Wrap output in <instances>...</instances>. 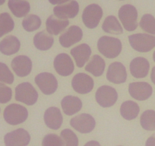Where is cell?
<instances>
[{
    "mask_svg": "<svg viewBox=\"0 0 155 146\" xmlns=\"http://www.w3.org/2000/svg\"><path fill=\"white\" fill-rule=\"evenodd\" d=\"M98 51L108 59H114L122 51V43L119 39L111 36H103L98 41Z\"/></svg>",
    "mask_w": 155,
    "mask_h": 146,
    "instance_id": "6da1fadb",
    "label": "cell"
},
{
    "mask_svg": "<svg viewBox=\"0 0 155 146\" xmlns=\"http://www.w3.org/2000/svg\"><path fill=\"white\" fill-rule=\"evenodd\" d=\"M5 120L12 126L21 124L26 121L28 117L27 108L17 103H12L6 106L3 113Z\"/></svg>",
    "mask_w": 155,
    "mask_h": 146,
    "instance_id": "7a4b0ae2",
    "label": "cell"
},
{
    "mask_svg": "<svg viewBox=\"0 0 155 146\" xmlns=\"http://www.w3.org/2000/svg\"><path fill=\"white\" fill-rule=\"evenodd\" d=\"M38 97V92L29 82H23L15 88V100L28 106L35 104Z\"/></svg>",
    "mask_w": 155,
    "mask_h": 146,
    "instance_id": "3957f363",
    "label": "cell"
},
{
    "mask_svg": "<svg viewBox=\"0 0 155 146\" xmlns=\"http://www.w3.org/2000/svg\"><path fill=\"white\" fill-rule=\"evenodd\" d=\"M118 16L124 28L127 31H133L138 27V12L136 7L127 4L123 5L118 12Z\"/></svg>",
    "mask_w": 155,
    "mask_h": 146,
    "instance_id": "277c9868",
    "label": "cell"
},
{
    "mask_svg": "<svg viewBox=\"0 0 155 146\" xmlns=\"http://www.w3.org/2000/svg\"><path fill=\"white\" fill-rule=\"evenodd\" d=\"M132 48L140 53H148L155 47V36L147 33H135L129 36Z\"/></svg>",
    "mask_w": 155,
    "mask_h": 146,
    "instance_id": "5b68a950",
    "label": "cell"
},
{
    "mask_svg": "<svg viewBox=\"0 0 155 146\" xmlns=\"http://www.w3.org/2000/svg\"><path fill=\"white\" fill-rule=\"evenodd\" d=\"M118 94L116 89L108 85L99 87L95 93V100L102 107H110L116 103Z\"/></svg>",
    "mask_w": 155,
    "mask_h": 146,
    "instance_id": "8992f818",
    "label": "cell"
},
{
    "mask_svg": "<svg viewBox=\"0 0 155 146\" xmlns=\"http://www.w3.org/2000/svg\"><path fill=\"white\" fill-rule=\"evenodd\" d=\"M35 82L40 91L45 95L54 94L58 86L55 76L49 72L39 73L35 78Z\"/></svg>",
    "mask_w": 155,
    "mask_h": 146,
    "instance_id": "52a82bcc",
    "label": "cell"
},
{
    "mask_svg": "<svg viewBox=\"0 0 155 146\" xmlns=\"http://www.w3.org/2000/svg\"><path fill=\"white\" fill-rule=\"evenodd\" d=\"M102 16V9L98 5L91 4L85 8L82 18L86 27L93 29L98 25Z\"/></svg>",
    "mask_w": 155,
    "mask_h": 146,
    "instance_id": "ba28073f",
    "label": "cell"
},
{
    "mask_svg": "<svg viewBox=\"0 0 155 146\" xmlns=\"http://www.w3.org/2000/svg\"><path fill=\"white\" fill-rule=\"evenodd\" d=\"M70 124L80 133H89L95 129V120L90 114L82 113L71 119Z\"/></svg>",
    "mask_w": 155,
    "mask_h": 146,
    "instance_id": "9c48e42d",
    "label": "cell"
},
{
    "mask_svg": "<svg viewBox=\"0 0 155 146\" xmlns=\"http://www.w3.org/2000/svg\"><path fill=\"white\" fill-rule=\"evenodd\" d=\"M71 85L74 91L80 94L91 92L94 88V80L92 77L85 73H78L73 78Z\"/></svg>",
    "mask_w": 155,
    "mask_h": 146,
    "instance_id": "30bf717a",
    "label": "cell"
},
{
    "mask_svg": "<svg viewBox=\"0 0 155 146\" xmlns=\"http://www.w3.org/2000/svg\"><path fill=\"white\" fill-rule=\"evenodd\" d=\"M129 92L132 97L137 100L143 101L151 97L153 93V88L148 82H133L129 85Z\"/></svg>",
    "mask_w": 155,
    "mask_h": 146,
    "instance_id": "8fae6325",
    "label": "cell"
},
{
    "mask_svg": "<svg viewBox=\"0 0 155 146\" xmlns=\"http://www.w3.org/2000/svg\"><path fill=\"white\" fill-rule=\"evenodd\" d=\"M30 141V134L24 129L12 131L6 134L4 137L5 146H27Z\"/></svg>",
    "mask_w": 155,
    "mask_h": 146,
    "instance_id": "7c38bea8",
    "label": "cell"
},
{
    "mask_svg": "<svg viewBox=\"0 0 155 146\" xmlns=\"http://www.w3.org/2000/svg\"><path fill=\"white\" fill-rule=\"evenodd\" d=\"M54 68L60 75L66 77L71 75L74 71V64L71 56L67 53H60L54 59Z\"/></svg>",
    "mask_w": 155,
    "mask_h": 146,
    "instance_id": "4fadbf2b",
    "label": "cell"
},
{
    "mask_svg": "<svg viewBox=\"0 0 155 146\" xmlns=\"http://www.w3.org/2000/svg\"><path fill=\"white\" fill-rule=\"evenodd\" d=\"M107 79L114 84H123L127 81V72L125 65L119 62H114L110 64L107 69Z\"/></svg>",
    "mask_w": 155,
    "mask_h": 146,
    "instance_id": "5bb4252c",
    "label": "cell"
},
{
    "mask_svg": "<svg viewBox=\"0 0 155 146\" xmlns=\"http://www.w3.org/2000/svg\"><path fill=\"white\" fill-rule=\"evenodd\" d=\"M79 11L80 6L78 2L74 0H71L66 4L55 6L53 9L54 16L62 19L75 18L78 15Z\"/></svg>",
    "mask_w": 155,
    "mask_h": 146,
    "instance_id": "9a60e30c",
    "label": "cell"
},
{
    "mask_svg": "<svg viewBox=\"0 0 155 146\" xmlns=\"http://www.w3.org/2000/svg\"><path fill=\"white\" fill-rule=\"evenodd\" d=\"M83 30L80 27L73 25L61 35L59 37V42L62 47L68 48L80 42L83 38Z\"/></svg>",
    "mask_w": 155,
    "mask_h": 146,
    "instance_id": "2e32d148",
    "label": "cell"
},
{
    "mask_svg": "<svg viewBox=\"0 0 155 146\" xmlns=\"http://www.w3.org/2000/svg\"><path fill=\"white\" fill-rule=\"evenodd\" d=\"M12 69L19 77H26L32 70L33 63L28 56H18L13 59L11 63Z\"/></svg>",
    "mask_w": 155,
    "mask_h": 146,
    "instance_id": "e0dca14e",
    "label": "cell"
},
{
    "mask_svg": "<svg viewBox=\"0 0 155 146\" xmlns=\"http://www.w3.org/2000/svg\"><path fill=\"white\" fill-rule=\"evenodd\" d=\"M150 69V63L144 57H136L131 61L130 70L132 75L136 78H142L148 75Z\"/></svg>",
    "mask_w": 155,
    "mask_h": 146,
    "instance_id": "ac0fdd59",
    "label": "cell"
},
{
    "mask_svg": "<svg viewBox=\"0 0 155 146\" xmlns=\"http://www.w3.org/2000/svg\"><path fill=\"white\" fill-rule=\"evenodd\" d=\"M44 121L47 127L54 130H58L63 123L61 112L55 106L48 107L44 113Z\"/></svg>",
    "mask_w": 155,
    "mask_h": 146,
    "instance_id": "d6986e66",
    "label": "cell"
},
{
    "mask_svg": "<svg viewBox=\"0 0 155 146\" xmlns=\"http://www.w3.org/2000/svg\"><path fill=\"white\" fill-rule=\"evenodd\" d=\"M71 54L74 57L77 66L82 68L89 61L92 54V50L88 44L82 43L73 48L71 50Z\"/></svg>",
    "mask_w": 155,
    "mask_h": 146,
    "instance_id": "ffe728a7",
    "label": "cell"
},
{
    "mask_svg": "<svg viewBox=\"0 0 155 146\" xmlns=\"http://www.w3.org/2000/svg\"><path fill=\"white\" fill-rule=\"evenodd\" d=\"M82 100L75 96H66L61 100V107L63 112L68 116H72L78 113L82 109Z\"/></svg>",
    "mask_w": 155,
    "mask_h": 146,
    "instance_id": "44dd1931",
    "label": "cell"
},
{
    "mask_svg": "<svg viewBox=\"0 0 155 146\" xmlns=\"http://www.w3.org/2000/svg\"><path fill=\"white\" fill-rule=\"evenodd\" d=\"M69 25V21L68 19L58 18L54 15H50L46 20L45 26L48 33L52 35H58Z\"/></svg>",
    "mask_w": 155,
    "mask_h": 146,
    "instance_id": "7402d4cb",
    "label": "cell"
},
{
    "mask_svg": "<svg viewBox=\"0 0 155 146\" xmlns=\"http://www.w3.org/2000/svg\"><path fill=\"white\" fill-rule=\"evenodd\" d=\"M21 48L20 40L15 36H8L0 42V52L6 56L18 53Z\"/></svg>",
    "mask_w": 155,
    "mask_h": 146,
    "instance_id": "603a6c76",
    "label": "cell"
},
{
    "mask_svg": "<svg viewBox=\"0 0 155 146\" xmlns=\"http://www.w3.org/2000/svg\"><path fill=\"white\" fill-rule=\"evenodd\" d=\"M9 9L15 17L22 18L30 12V5L26 0H8Z\"/></svg>",
    "mask_w": 155,
    "mask_h": 146,
    "instance_id": "cb8c5ba5",
    "label": "cell"
},
{
    "mask_svg": "<svg viewBox=\"0 0 155 146\" xmlns=\"http://www.w3.org/2000/svg\"><path fill=\"white\" fill-rule=\"evenodd\" d=\"M86 71H89L95 77L102 75L105 69V62L98 55H94L85 67Z\"/></svg>",
    "mask_w": 155,
    "mask_h": 146,
    "instance_id": "d4e9b609",
    "label": "cell"
},
{
    "mask_svg": "<svg viewBox=\"0 0 155 146\" xmlns=\"http://www.w3.org/2000/svg\"><path fill=\"white\" fill-rule=\"evenodd\" d=\"M54 43V38L46 31L39 32L33 37V44L39 50H48Z\"/></svg>",
    "mask_w": 155,
    "mask_h": 146,
    "instance_id": "484cf974",
    "label": "cell"
},
{
    "mask_svg": "<svg viewBox=\"0 0 155 146\" xmlns=\"http://www.w3.org/2000/svg\"><path fill=\"white\" fill-rule=\"evenodd\" d=\"M120 114L125 120H133L138 116L140 111L137 103L133 100H127L121 104Z\"/></svg>",
    "mask_w": 155,
    "mask_h": 146,
    "instance_id": "4316f807",
    "label": "cell"
},
{
    "mask_svg": "<svg viewBox=\"0 0 155 146\" xmlns=\"http://www.w3.org/2000/svg\"><path fill=\"white\" fill-rule=\"evenodd\" d=\"M102 29L104 32L111 34L120 35L124 33V29L119 21L113 15L107 16L105 18L102 24Z\"/></svg>",
    "mask_w": 155,
    "mask_h": 146,
    "instance_id": "83f0119b",
    "label": "cell"
},
{
    "mask_svg": "<svg viewBox=\"0 0 155 146\" xmlns=\"http://www.w3.org/2000/svg\"><path fill=\"white\" fill-rule=\"evenodd\" d=\"M140 123L142 127L145 130H155V111L148 109L143 112L141 116Z\"/></svg>",
    "mask_w": 155,
    "mask_h": 146,
    "instance_id": "f1b7e54d",
    "label": "cell"
},
{
    "mask_svg": "<svg viewBox=\"0 0 155 146\" xmlns=\"http://www.w3.org/2000/svg\"><path fill=\"white\" fill-rule=\"evenodd\" d=\"M15 27V22L8 13L0 15V37L12 31Z\"/></svg>",
    "mask_w": 155,
    "mask_h": 146,
    "instance_id": "f546056e",
    "label": "cell"
},
{
    "mask_svg": "<svg viewBox=\"0 0 155 146\" xmlns=\"http://www.w3.org/2000/svg\"><path fill=\"white\" fill-rule=\"evenodd\" d=\"M22 26L27 32H33L39 29L41 26V19L36 15H30L22 21Z\"/></svg>",
    "mask_w": 155,
    "mask_h": 146,
    "instance_id": "4dcf8cb0",
    "label": "cell"
},
{
    "mask_svg": "<svg viewBox=\"0 0 155 146\" xmlns=\"http://www.w3.org/2000/svg\"><path fill=\"white\" fill-rule=\"evenodd\" d=\"M140 27L145 32L151 34H155V18L150 14H145L141 18L139 23Z\"/></svg>",
    "mask_w": 155,
    "mask_h": 146,
    "instance_id": "1f68e13d",
    "label": "cell"
},
{
    "mask_svg": "<svg viewBox=\"0 0 155 146\" xmlns=\"http://www.w3.org/2000/svg\"><path fill=\"white\" fill-rule=\"evenodd\" d=\"M61 137L64 141V146H78V138L71 129H65L62 130L61 132Z\"/></svg>",
    "mask_w": 155,
    "mask_h": 146,
    "instance_id": "d6a6232c",
    "label": "cell"
},
{
    "mask_svg": "<svg viewBox=\"0 0 155 146\" xmlns=\"http://www.w3.org/2000/svg\"><path fill=\"white\" fill-rule=\"evenodd\" d=\"M42 146H64L61 137L56 134H48L45 135L42 141Z\"/></svg>",
    "mask_w": 155,
    "mask_h": 146,
    "instance_id": "836d02e7",
    "label": "cell"
},
{
    "mask_svg": "<svg viewBox=\"0 0 155 146\" xmlns=\"http://www.w3.org/2000/svg\"><path fill=\"white\" fill-rule=\"evenodd\" d=\"M14 79L13 74L7 65L3 62H0V82L11 85L13 83Z\"/></svg>",
    "mask_w": 155,
    "mask_h": 146,
    "instance_id": "e575fe53",
    "label": "cell"
},
{
    "mask_svg": "<svg viewBox=\"0 0 155 146\" xmlns=\"http://www.w3.org/2000/svg\"><path fill=\"white\" fill-rule=\"evenodd\" d=\"M12 97V91L9 87L0 83V103H6L10 101Z\"/></svg>",
    "mask_w": 155,
    "mask_h": 146,
    "instance_id": "d590c367",
    "label": "cell"
},
{
    "mask_svg": "<svg viewBox=\"0 0 155 146\" xmlns=\"http://www.w3.org/2000/svg\"><path fill=\"white\" fill-rule=\"evenodd\" d=\"M145 146H155V134L148 138Z\"/></svg>",
    "mask_w": 155,
    "mask_h": 146,
    "instance_id": "8d00e7d4",
    "label": "cell"
},
{
    "mask_svg": "<svg viewBox=\"0 0 155 146\" xmlns=\"http://www.w3.org/2000/svg\"><path fill=\"white\" fill-rule=\"evenodd\" d=\"M48 1L52 5H61L66 2H69L70 0H48Z\"/></svg>",
    "mask_w": 155,
    "mask_h": 146,
    "instance_id": "74e56055",
    "label": "cell"
},
{
    "mask_svg": "<svg viewBox=\"0 0 155 146\" xmlns=\"http://www.w3.org/2000/svg\"><path fill=\"white\" fill-rule=\"evenodd\" d=\"M84 146H101V144L97 141H89Z\"/></svg>",
    "mask_w": 155,
    "mask_h": 146,
    "instance_id": "f35d334b",
    "label": "cell"
},
{
    "mask_svg": "<svg viewBox=\"0 0 155 146\" xmlns=\"http://www.w3.org/2000/svg\"><path fill=\"white\" fill-rule=\"evenodd\" d=\"M151 82H152L155 85V66L153 67L152 70H151Z\"/></svg>",
    "mask_w": 155,
    "mask_h": 146,
    "instance_id": "ab89813d",
    "label": "cell"
},
{
    "mask_svg": "<svg viewBox=\"0 0 155 146\" xmlns=\"http://www.w3.org/2000/svg\"><path fill=\"white\" fill-rule=\"evenodd\" d=\"M5 2V0H0V5H1L4 4Z\"/></svg>",
    "mask_w": 155,
    "mask_h": 146,
    "instance_id": "60d3db41",
    "label": "cell"
},
{
    "mask_svg": "<svg viewBox=\"0 0 155 146\" xmlns=\"http://www.w3.org/2000/svg\"><path fill=\"white\" fill-rule=\"evenodd\" d=\"M153 59H154V61L155 62V51L154 52V54H153Z\"/></svg>",
    "mask_w": 155,
    "mask_h": 146,
    "instance_id": "b9f144b4",
    "label": "cell"
},
{
    "mask_svg": "<svg viewBox=\"0 0 155 146\" xmlns=\"http://www.w3.org/2000/svg\"><path fill=\"white\" fill-rule=\"evenodd\" d=\"M120 1H124V0H120Z\"/></svg>",
    "mask_w": 155,
    "mask_h": 146,
    "instance_id": "7bdbcfd3",
    "label": "cell"
}]
</instances>
